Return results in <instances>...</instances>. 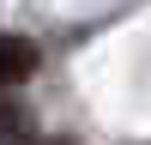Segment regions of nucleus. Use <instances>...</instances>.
I'll return each instance as SVG.
<instances>
[{
  "label": "nucleus",
  "instance_id": "nucleus-1",
  "mask_svg": "<svg viewBox=\"0 0 151 145\" xmlns=\"http://www.w3.org/2000/svg\"><path fill=\"white\" fill-rule=\"evenodd\" d=\"M30 67H36V48L24 42V36H0V85H12V79H24Z\"/></svg>",
  "mask_w": 151,
  "mask_h": 145
}]
</instances>
